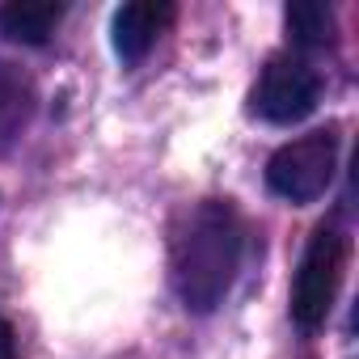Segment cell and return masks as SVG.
I'll return each instance as SVG.
<instances>
[{"label": "cell", "mask_w": 359, "mask_h": 359, "mask_svg": "<svg viewBox=\"0 0 359 359\" xmlns=\"http://www.w3.org/2000/svg\"><path fill=\"white\" fill-rule=\"evenodd\" d=\"M245 229L229 199H208L187 216L173 241V287L191 313H212L224 304L241 271Z\"/></svg>", "instance_id": "1"}, {"label": "cell", "mask_w": 359, "mask_h": 359, "mask_svg": "<svg viewBox=\"0 0 359 359\" xmlns=\"http://www.w3.org/2000/svg\"><path fill=\"white\" fill-rule=\"evenodd\" d=\"M342 266H346V237L330 224H321L309 237V250L300 258L296 283H292V321L300 330H317L325 325L338 283H342Z\"/></svg>", "instance_id": "2"}, {"label": "cell", "mask_w": 359, "mask_h": 359, "mask_svg": "<svg viewBox=\"0 0 359 359\" xmlns=\"http://www.w3.org/2000/svg\"><path fill=\"white\" fill-rule=\"evenodd\" d=\"M334 165H338V140L330 131H313V135L283 144L271 156L266 187L287 203H313L334 182Z\"/></svg>", "instance_id": "3"}, {"label": "cell", "mask_w": 359, "mask_h": 359, "mask_svg": "<svg viewBox=\"0 0 359 359\" xmlns=\"http://www.w3.org/2000/svg\"><path fill=\"white\" fill-rule=\"evenodd\" d=\"M317 97H321V76L304 64V60H292V55H279L262 68L258 76V89H254V110L266 118V123H300L317 110Z\"/></svg>", "instance_id": "4"}, {"label": "cell", "mask_w": 359, "mask_h": 359, "mask_svg": "<svg viewBox=\"0 0 359 359\" xmlns=\"http://www.w3.org/2000/svg\"><path fill=\"white\" fill-rule=\"evenodd\" d=\"M173 22V5L165 0H131L114 13V51L123 64H140L152 43L165 34V26Z\"/></svg>", "instance_id": "5"}, {"label": "cell", "mask_w": 359, "mask_h": 359, "mask_svg": "<svg viewBox=\"0 0 359 359\" xmlns=\"http://www.w3.org/2000/svg\"><path fill=\"white\" fill-rule=\"evenodd\" d=\"M60 22H64V5H55V0H9V5H0V34L26 47H43Z\"/></svg>", "instance_id": "6"}, {"label": "cell", "mask_w": 359, "mask_h": 359, "mask_svg": "<svg viewBox=\"0 0 359 359\" xmlns=\"http://www.w3.org/2000/svg\"><path fill=\"white\" fill-rule=\"evenodd\" d=\"M30 106H34V97H30L26 76L9 64H0V148L18 140V131L30 118Z\"/></svg>", "instance_id": "7"}, {"label": "cell", "mask_w": 359, "mask_h": 359, "mask_svg": "<svg viewBox=\"0 0 359 359\" xmlns=\"http://www.w3.org/2000/svg\"><path fill=\"white\" fill-rule=\"evenodd\" d=\"M283 22H287V34H292L296 47H325V43H334V9L325 5V0H296V5H287Z\"/></svg>", "instance_id": "8"}, {"label": "cell", "mask_w": 359, "mask_h": 359, "mask_svg": "<svg viewBox=\"0 0 359 359\" xmlns=\"http://www.w3.org/2000/svg\"><path fill=\"white\" fill-rule=\"evenodd\" d=\"M0 359H18V334L5 317H0Z\"/></svg>", "instance_id": "9"}]
</instances>
